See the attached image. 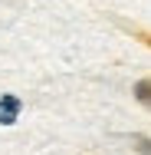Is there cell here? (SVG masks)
Wrapping results in <instances>:
<instances>
[{
  "instance_id": "6da1fadb",
  "label": "cell",
  "mask_w": 151,
  "mask_h": 155,
  "mask_svg": "<svg viewBox=\"0 0 151 155\" xmlns=\"http://www.w3.org/2000/svg\"><path fill=\"white\" fill-rule=\"evenodd\" d=\"M20 116V99L17 96H0V125H13Z\"/></svg>"
},
{
  "instance_id": "7a4b0ae2",
  "label": "cell",
  "mask_w": 151,
  "mask_h": 155,
  "mask_svg": "<svg viewBox=\"0 0 151 155\" xmlns=\"http://www.w3.org/2000/svg\"><path fill=\"white\" fill-rule=\"evenodd\" d=\"M135 99L151 112V79H138V83H135Z\"/></svg>"
},
{
  "instance_id": "3957f363",
  "label": "cell",
  "mask_w": 151,
  "mask_h": 155,
  "mask_svg": "<svg viewBox=\"0 0 151 155\" xmlns=\"http://www.w3.org/2000/svg\"><path fill=\"white\" fill-rule=\"evenodd\" d=\"M121 30H128L135 40H141L145 46H151V33L148 30H141V27H135V23H125V20H121Z\"/></svg>"
},
{
  "instance_id": "277c9868",
  "label": "cell",
  "mask_w": 151,
  "mask_h": 155,
  "mask_svg": "<svg viewBox=\"0 0 151 155\" xmlns=\"http://www.w3.org/2000/svg\"><path fill=\"white\" fill-rule=\"evenodd\" d=\"M131 142H135V152L138 155H151V139L148 135H131Z\"/></svg>"
}]
</instances>
